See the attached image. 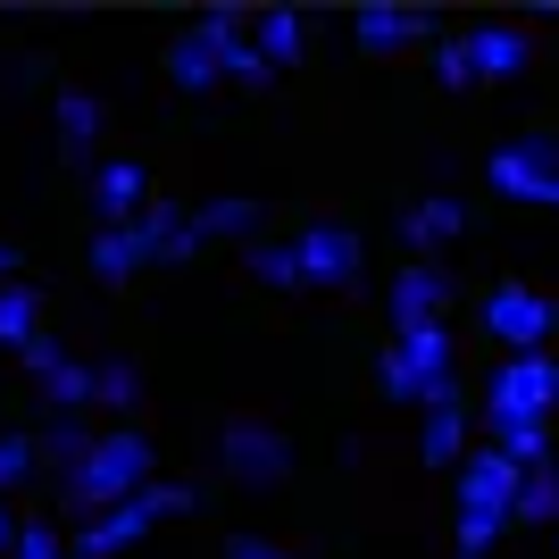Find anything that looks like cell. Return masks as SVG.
Instances as JSON below:
<instances>
[{"label": "cell", "mask_w": 559, "mask_h": 559, "mask_svg": "<svg viewBox=\"0 0 559 559\" xmlns=\"http://www.w3.org/2000/svg\"><path fill=\"white\" fill-rule=\"evenodd\" d=\"M159 476V443L142 435V426H100L93 435V451L59 476V526H93V518H109V510H126L142 485Z\"/></svg>", "instance_id": "obj_1"}, {"label": "cell", "mask_w": 559, "mask_h": 559, "mask_svg": "<svg viewBox=\"0 0 559 559\" xmlns=\"http://www.w3.org/2000/svg\"><path fill=\"white\" fill-rule=\"evenodd\" d=\"M518 476H526V467H510L492 443H476L451 467V535H460V559H492V543L510 535Z\"/></svg>", "instance_id": "obj_2"}, {"label": "cell", "mask_w": 559, "mask_h": 559, "mask_svg": "<svg viewBox=\"0 0 559 559\" xmlns=\"http://www.w3.org/2000/svg\"><path fill=\"white\" fill-rule=\"evenodd\" d=\"M176 234H185V201H167V192H159L134 226H100L93 242H84V267H93L100 293H126L142 267H159V259H167V242H176Z\"/></svg>", "instance_id": "obj_3"}, {"label": "cell", "mask_w": 559, "mask_h": 559, "mask_svg": "<svg viewBox=\"0 0 559 559\" xmlns=\"http://www.w3.org/2000/svg\"><path fill=\"white\" fill-rule=\"evenodd\" d=\"M451 326H426V334H393V343L376 350V393L401 401V409H435V401H451L460 384H451Z\"/></svg>", "instance_id": "obj_4"}, {"label": "cell", "mask_w": 559, "mask_h": 559, "mask_svg": "<svg viewBox=\"0 0 559 559\" xmlns=\"http://www.w3.org/2000/svg\"><path fill=\"white\" fill-rule=\"evenodd\" d=\"M217 476L242 485V492L293 485V435H284L276 418H259V409H234V418L217 426Z\"/></svg>", "instance_id": "obj_5"}, {"label": "cell", "mask_w": 559, "mask_h": 559, "mask_svg": "<svg viewBox=\"0 0 559 559\" xmlns=\"http://www.w3.org/2000/svg\"><path fill=\"white\" fill-rule=\"evenodd\" d=\"M551 409H559V359L551 350H510L485 384V435H501V426H551Z\"/></svg>", "instance_id": "obj_6"}, {"label": "cell", "mask_w": 559, "mask_h": 559, "mask_svg": "<svg viewBox=\"0 0 559 559\" xmlns=\"http://www.w3.org/2000/svg\"><path fill=\"white\" fill-rule=\"evenodd\" d=\"M293 259H301V293H359L368 284V234L350 217H309L293 234Z\"/></svg>", "instance_id": "obj_7"}, {"label": "cell", "mask_w": 559, "mask_h": 559, "mask_svg": "<svg viewBox=\"0 0 559 559\" xmlns=\"http://www.w3.org/2000/svg\"><path fill=\"white\" fill-rule=\"evenodd\" d=\"M485 185L518 210H551L559 217V142L551 134H518L485 159Z\"/></svg>", "instance_id": "obj_8"}, {"label": "cell", "mask_w": 559, "mask_h": 559, "mask_svg": "<svg viewBox=\"0 0 559 559\" xmlns=\"http://www.w3.org/2000/svg\"><path fill=\"white\" fill-rule=\"evenodd\" d=\"M350 43L368 50V59H401V50L443 43V17L418 9V0H359L350 9Z\"/></svg>", "instance_id": "obj_9"}, {"label": "cell", "mask_w": 559, "mask_h": 559, "mask_svg": "<svg viewBox=\"0 0 559 559\" xmlns=\"http://www.w3.org/2000/svg\"><path fill=\"white\" fill-rule=\"evenodd\" d=\"M551 326H559V301L535 284H492L485 293V334L501 343V359L510 350H551Z\"/></svg>", "instance_id": "obj_10"}, {"label": "cell", "mask_w": 559, "mask_h": 559, "mask_svg": "<svg viewBox=\"0 0 559 559\" xmlns=\"http://www.w3.org/2000/svg\"><path fill=\"white\" fill-rule=\"evenodd\" d=\"M192 34L217 50V68H226L234 93H267L276 75H267V59L251 50V9H234V0H217V9H192Z\"/></svg>", "instance_id": "obj_11"}, {"label": "cell", "mask_w": 559, "mask_h": 559, "mask_svg": "<svg viewBox=\"0 0 559 559\" xmlns=\"http://www.w3.org/2000/svg\"><path fill=\"white\" fill-rule=\"evenodd\" d=\"M17 359H25V376H34V393H43L50 418H84V409H93V359H75L59 334L25 343Z\"/></svg>", "instance_id": "obj_12"}, {"label": "cell", "mask_w": 559, "mask_h": 559, "mask_svg": "<svg viewBox=\"0 0 559 559\" xmlns=\"http://www.w3.org/2000/svg\"><path fill=\"white\" fill-rule=\"evenodd\" d=\"M460 301V284H451L443 259H409L393 276V293H384V309H393V334H426V326H443V309Z\"/></svg>", "instance_id": "obj_13"}, {"label": "cell", "mask_w": 559, "mask_h": 559, "mask_svg": "<svg viewBox=\"0 0 559 559\" xmlns=\"http://www.w3.org/2000/svg\"><path fill=\"white\" fill-rule=\"evenodd\" d=\"M151 201H159V185H151V167H142L134 151L93 159V217H100V226H134Z\"/></svg>", "instance_id": "obj_14"}, {"label": "cell", "mask_w": 559, "mask_h": 559, "mask_svg": "<svg viewBox=\"0 0 559 559\" xmlns=\"http://www.w3.org/2000/svg\"><path fill=\"white\" fill-rule=\"evenodd\" d=\"M460 50H467V68H476V84H510V75H526V59H535V34L518 17H485V25L460 34Z\"/></svg>", "instance_id": "obj_15"}, {"label": "cell", "mask_w": 559, "mask_h": 559, "mask_svg": "<svg viewBox=\"0 0 559 559\" xmlns=\"http://www.w3.org/2000/svg\"><path fill=\"white\" fill-rule=\"evenodd\" d=\"M50 134H59L68 159H93L100 134H109V100L93 84H50Z\"/></svg>", "instance_id": "obj_16"}, {"label": "cell", "mask_w": 559, "mask_h": 559, "mask_svg": "<svg viewBox=\"0 0 559 559\" xmlns=\"http://www.w3.org/2000/svg\"><path fill=\"white\" fill-rule=\"evenodd\" d=\"M151 526H159V518L142 510V492H134L126 510L93 518V526H75V535H68V559H134L142 543H151Z\"/></svg>", "instance_id": "obj_17"}, {"label": "cell", "mask_w": 559, "mask_h": 559, "mask_svg": "<svg viewBox=\"0 0 559 559\" xmlns=\"http://www.w3.org/2000/svg\"><path fill=\"white\" fill-rule=\"evenodd\" d=\"M460 234H467V201H460V192H426V201L401 210V242H409L418 259H443Z\"/></svg>", "instance_id": "obj_18"}, {"label": "cell", "mask_w": 559, "mask_h": 559, "mask_svg": "<svg viewBox=\"0 0 559 559\" xmlns=\"http://www.w3.org/2000/svg\"><path fill=\"white\" fill-rule=\"evenodd\" d=\"M159 68H167V84H176L185 100H217V93H226V68H217V50L201 43L192 25H185V34H167Z\"/></svg>", "instance_id": "obj_19"}, {"label": "cell", "mask_w": 559, "mask_h": 559, "mask_svg": "<svg viewBox=\"0 0 559 559\" xmlns=\"http://www.w3.org/2000/svg\"><path fill=\"white\" fill-rule=\"evenodd\" d=\"M251 50L267 59V75L301 68V59H309V25H301V9H251Z\"/></svg>", "instance_id": "obj_20"}, {"label": "cell", "mask_w": 559, "mask_h": 559, "mask_svg": "<svg viewBox=\"0 0 559 559\" xmlns=\"http://www.w3.org/2000/svg\"><path fill=\"white\" fill-rule=\"evenodd\" d=\"M467 451H476V443H467V401L451 393V401H435V409H426V426H418V460H426V467H460Z\"/></svg>", "instance_id": "obj_21"}, {"label": "cell", "mask_w": 559, "mask_h": 559, "mask_svg": "<svg viewBox=\"0 0 559 559\" xmlns=\"http://www.w3.org/2000/svg\"><path fill=\"white\" fill-rule=\"evenodd\" d=\"M93 409H109V426H134L142 409V368L117 350V359H93Z\"/></svg>", "instance_id": "obj_22"}, {"label": "cell", "mask_w": 559, "mask_h": 559, "mask_svg": "<svg viewBox=\"0 0 559 559\" xmlns=\"http://www.w3.org/2000/svg\"><path fill=\"white\" fill-rule=\"evenodd\" d=\"M43 284H0V350H25V343H43Z\"/></svg>", "instance_id": "obj_23"}, {"label": "cell", "mask_w": 559, "mask_h": 559, "mask_svg": "<svg viewBox=\"0 0 559 559\" xmlns=\"http://www.w3.org/2000/svg\"><path fill=\"white\" fill-rule=\"evenodd\" d=\"M242 276L276 284V293H301V259H293V234H259V242H242Z\"/></svg>", "instance_id": "obj_24"}, {"label": "cell", "mask_w": 559, "mask_h": 559, "mask_svg": "<svg viewBox=\"0 0 559 559\" xmlns=\"http://www.w3.org/2000/svg\"><path fill=\"white\" fill-rule=\"evenodd\" d=\"M93 435L100 426H84V418H50L43 435H34V467H50V476H68L84 451H93Z\"/></svg>", "instance_id": "obj_25"}, {"label": "cell", "mask_w": 559, "mask_h": 559, "mask_svg": "<svg viewBox=\"0 0 559 559\" xmlns=\"http://www.w3.org/2000/svg\"><path fill=\"white\" fill-rule=\"evenodd\" d=\"M510 526H559V467H526L518 476V501H510Z\"/></svg>", "instance_id": "obj_26"}, {"label": "cell", "mask_w": 559, "mask_h": 559, "mask_svg": "<svg viewBox=\"0 0 559 559\" xmlns=\"http://www.w3.org/2000/svg\"><path fill=\"white\" fill-rule=\"evenodd\" d=\"M142 510L151 518H192V510H210V485H192V476H151V485H142Z\"/></svg>", "instance_id": "obj_27"}, {"label": "cell", "mask_w": 559, "mask_h": 559, "mask_svg": "<svg viewBox=\"0 0 559 559\" xmlns=\"http://www.w3.org/2000/svg\"><path fill=\"white\" fill-rule=\"evenodd\" d=\"M9 559H68L59 518H50V510H25V518H17V543H9Z\"/></svg>", "instance_id": "obj_28"}, {"label": "cell", "mask_w": 559, "mask_h": 559, "mask_svg": "<svg viewBox=\"0 0 559 559\" xmlns=\"http://www.w3.org/2000/svg\"><path fill=\"white\" fill-rule=\"evenodd\" d=\"M34 476H43V467H34V435H0V501L25 492Z\"/></svg>", "instance_id": "obj_29"}, {"label": "cell", "mask_w": 559, "mask_h": 559, "mask_svg": "<svg viewBox=\"0 0 559 559\" xmlns=\"http://www.w3.org/2000/svg\"><path fill=\"white\" fill-rule=\"evenodd\" d=\"M435 75H443L451 93H476V68H467V50H460V34H443V43H435Z\"/></svg>", "instance_id": "obj_30"}, {"label": "cell", "mask_w": 559, "mask_h": 559, "mask_svg": "<svg viewBox=\"0 0 559 559\" xmlns=\"http://www.w3.org/2000/svg\"><path fill=\"white\" fill-rule=\"evenodd\" d=\"M226 559H293V551H284L276 535H251V526H234V535H226Z\"/></svg>", "instance_id": "obj_31"}, {"label": "cell", "mask_w": 559, "mask_h": 559, "mask_svg": "<svg viewBox=\"0 0 559 559\" xmlns=\"http://www.w3.org/2000/svg\"><path fill=\"white\" fill-rule=\"evenodd\" d=\"M25 276V259H17V242H0V284H17Z\"/></svg>", "instance_id": "obj_32"}, {"label": "cell", "mask_w": 559, "mask_h": 559, "mask_svg": "<svg viewBox=\"0 0 559 559\" xmlns=\"http://www.w3.org/2000/svg\"><path fill=\"white\" fill-rule=\"evenodd\" d=\"M9 543H17V518H9V501H0V551H9Z\"/></svg>", "instance_id": "obj_33"}, {"label": "cell", "mask_w": 559, "mask_h": 559, "mask_svg": "<svg viewBox=\"0 0 559 559\" xmlns=\"http://www.w3.org/2000/svg\"><path fill=\"white\" fill-rule=\"evenodd\" d=\"M293 559H309V551H293Z\"/></svg>", "instance_id": "obj_34"}, {"label": "cell", "mask_w": 559, "mask_h": 559, "mask_svg": "<svg viewBox=\"0 0 559 559\" xmlns=\"http://www.w3.org/2000/svg\"><path fill=\"white\" fill-rule=\"evenodd\" d=\"M551 543H559V526H551Z\"/></svg>", "instance_id": "obj_35"}]
</instances>
